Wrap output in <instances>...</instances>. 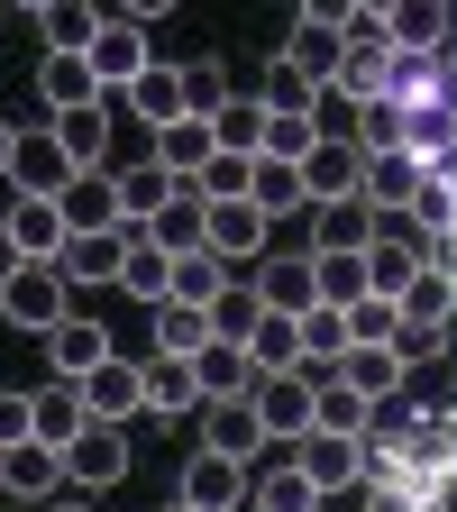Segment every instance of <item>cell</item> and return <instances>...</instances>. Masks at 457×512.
<instances>
[{"label":"cell","instance_id":"obj_1","mask_svg":"<svg viewBox=\"0 0 457 512\" xmlns=\"http://www.w3.org/2000/svg\"><path fill=\"white\" fill-rule=\"evenodd\" d=\"M256 421H266L275 448H302L320 430V366H293V375H256Z\"/></svg>","mask_w":457,"mask_h":512},{"label":"cell","instance_id":"obj_2","mask_svg":"<svg viewBox=\"0 0 457 512\" xmlns=\"http://www.w3.org/2000/svg\"><path fill=\"white\" fill-rule=\"evenodd\" d=\"M394 74H403V46L384 37L375 19H357V28H348V55H339V83H330V92L366 110V101H384V92H394Z\"/></svg>","mask_w":457,"mask_h":512},{"label":"cell","instance_id":"obj_3","mask_svg":"<svg viewBox=\"0 0 457 512\" xmlns=\"http://www.w3.org/2000/svg\"><path fill=\"white\" fill-rule=\"evenodd\" d=\"M64 311H83L74 284H64V266H37V256H28V266L0 284V320H10V330H37V339H46Z\"/></svg>","mask_w":457,"mask_h":512},{"label":"cell","instance_id":"obj_4","mask_svg":"<svg viewBox=\"0 0 457 512\" xmlns=\"http://www.w3.org/2000/svg\"><path fill=\"white\" fill-rule=\"evenodd\" d=\"M174 494H183L192 512H238V503L256 494V467H247V458H220V448H183Z\"/></svg>","mask_w":457,"mask_h":512},{"label":"cell","instance_id":"obj_5","mask_svg":"<svg viewBox=\"0 0 457 512\" xmlns=\"http://www.w3.org/2000/svg\"><path fill=\"white\" fill-rule=\"evenodd\" d=\"M74 156H64V138H55V119H37V128H19V165H10V183L28 192V202H64L74 192Z\"/></svg>","mask_w":457,"mask_h":512},{"label":"cell","instance_id":"obj_6","mask_svg":"<svg viewBox=\"0 0 457 512\" xmlns=\"http://www.w3.org/2000/svg\"><path fill=\"white\" fill-rule=\"evenodd\" d=\"M302 192H311V211L366 202V147H357V138H320V147L302 156Z\"/></svg>","mask_w":457,"mask_h":512},{"label":"cell","instance_id":"obj_7","mask_svg":"<svg viewBox=\"0 0 457 512\" xmlns=\"http://www.w3.org/2000/svg\"><path fill=\"white\" fill-rule=\"evenodd\" d=\"M64 485H74V476H64V448H46V439H28V448H0V494H10V503L46 512Z\"/></svg>","mask_w":457,"mask_h":512},{"label":"cell","instance_id":"obj_8","mask_svg":"<svg viewBox=\"0 0 457 512\" xmlns=\"http://www.w3.org/2000/svg\"><path fill=\"white\" fill-rule=\"evenodd\" d=\"M183 192H192V183H183L174 165L138 156V165H119V220H128V229H156V220L183 202Z\"/></svg>","mask_w":457,"mask_h":512},{"label":"cell","instance_id":"obj_9","mask_svg":"<svg viewBox=\"0 0 457 512\" xmlns=\"http://www.w3.org/2000/svg\"><path fill=\"white\" fill-rule=\"evenodd\" d=\"M119 256H128V229H74L55 266L74 293H119Z\"/></svg>","mask_w":457,"mask_h":512},{"label":"cell","instance_id":"obj_10","mask_svg":"<svg viewBox=\"0 0 457 512\" xmlns=\"http://www.w3.org/2000/svg\"><path fill=\"white\" fill-rule=\"evenodd\" d=\"M293 467H302V476H311L320 494H348V485H366V467H375V458H366V439H339V430H311V439L293 448Z\"/></svg>","mask_w":457,"mask_h":512},{"label":"cell","instance_id":"obj_11","mask_svg":"<svg viewBox=\"0 0 457 512\" xmlns=\"http://www.w3.org/2000/svg\"><path fill=\"white\" fill-rule=\"evenodd\" d=\"M110 357H119V348H110V330H101L92 311H64L55 330H46V366H55L64 384H83V375H92V366H110Z\"/></svg>","mask_w":457,"mask_h":512},{"label":"cell","instance_id":"obj_12","mask_svg":"<svg viewBox=\"0 0 457 512\" xmlns=\"http://www.w3.org/2000/svg\"><path fill=\"white\" fill-rule=\"evenodd\" d=\"M101 74H92V55H37V110L64 119V110H101Z\"/></svg>","mask_w":457,"mask_h":512},{"label":"cell","instance_id":"obj_13","mask_svg":"<svg viewBox=\"0 0 457 512\" xmlns=\"http://www.w3.org/2000/svg\"><path fill=\"white\" fill-rule=\"evenodd\" d=\"M421 183H430V165H421L412 147H394V156H366V211H375V220H403V211L421 202Z\"/></svg>","mask_w":457,"mask_h":512},{"label":"cell","instance_id":"obj_14","mask_svg":"<svg viewBox=\"0 0 457 512\" xmlns=\"http://www.w3.org/2000/svg\"><path fill=\"white\" fill-rule=\"evenodd\" d=\"M83 412H92V421H110V430H119L128 412H147V366H138V357L92 366V375H83Z\"/></svg>","mask_w":457,"mask_h":512},{"label":"cell","instance_id":"obj_15","mask_svg":"<svg viewBox=\"0 0 457 512\" xmlns=\"http://www.w3.org/2000/svg\"><path fill=\"white\" fill-rule=\"evenodd\" d=\"M110 28V0H55V10H37V55H92Z\"/></svg>","mask_w":457,"mask_h":512},{"label":"cell","instance_id":"obj_16","mask_svg":"<svg viewBox=\"0 0 457 512\" xmlns=\"http://www.w3.org/2000/svg\"><path fill=\"white\" fill-rule=\"evenodd\" d=\"M266 211L256 202H211V220H202V247H220L229 266H266Z\"/></svg>","mask_w":457,"mask_h":512},{"label":"cell","instance_id":"obj_17","mask_svg":"<svg viewBox=\"0 0 457 512\" xmlns=\"http://www.w3.org/2000/svg\"><path fill=\"white\" fill-rule=\"evenodd\" d=\"M64 476H74L83 494H110V485L128 476V439H119L110 421H92V430H83L74 448H64Z\"/></svg>","mask_w":457,"mask_h":512},{"label":"cell","instance_id":"obj_18","mask_svg":"<svg viewBox=\"0 0 457 512\" xmlns=\"http://www.w3.org/2000/svg\"><path fill=\"white\" fill-rule=\"evenodd\" d=\"M202 448H220V458H256V448H275V439H266V421H256L247 394H220V403H202Z\"/></svg>","mask_w":457,"mask_h":512},{"label":"cell","instance_id":"obj_19","mask_svg":"<svg viewBox=\"0 0 457 512\" xmlns=\"http://www.w3.org/2000/svg\"><path fill=\"white\" fill-rule=\"evenodd\" d=\"M147 64H156V46H147V28H138V19H110V28H101V46H92L101 92H128V83L147 74Z\"/></svg>","mask_w":457,"mask_h":512},{"label":"cell","instance_id":"obj_20","mask_svg":"<svg viewBox=\"0 0 457 512\" xmlns=\"http://www.w3.org/2000/svg\"><path fill=\"white\" fill-rule=\"evenodd\" d=\"M119 293H128V302H147V311H156V302H174V256H165L147 229H128V256H119Z\"/></svg>","mask_w":457,"mask_h":512},{"label":"cell","instance_id":"obj_21","mask_svg":"<svg viewBox=\"0 0 457 512\" xmlns=\"http://www.w3.org/2000/svg\"><path fill=\"white\" fill-rule=\"evenodd\" d=\"M211 394H202V366L192 357H147V412L156 421H183V412H202Z\"/></svg>","mask_w":457,"mask_h":512},{"label":"cell","instance_id":"obj_22","mask_svg":"<svg viewBox=\"0 0 457 512\" xmlns=\"http://www.w3.org/2000/svg\"><path fill=\"white\" fill-rule=\"evenodd\" d=\"M384 37H394L403 55H439L457 37V10L448 0H394V19H384Z\"/></svg>","mask_w":457,"mask_h":512},{"label":"cell","instance_id":"obj_23","mask_svg":"<svg viewBox=\"0 0 457 512\" xmlns=\"http://www.w3.org/2000/svg\"><path fill=\"white\" fill-rule=\"evenodd\" d=\"M247 366H256V375H293V366H311V348H302V311H266V320H256Z\"/></svg>","mask_w":457,"mask_h":512},{"label":"cell","instance_id":"obj_24","mask_svg":"<svg viewBox=\"0 0 457 512\" xmlns=\"http://www.w3.org/2000/svg\"><path fill=\"white\" fill-rule=\"evenodd\" d=\"M0 229H10V238L37 256V266H55V256H64V238H74V229H64V202H28V192L10 202V220H0Z\"/></svg>","mask_w":457,"mask_h":512},{"label":"cell","instance_id":"obj_25","mask_svg":"<svg viewBox=\"0 0 457 512\" xmlns=\"http://www.w3.org/2000/svg\"><path fill=\"white\" fill-rule=\"evenodd\" d=\"M256 293H266V311H311L320 302V266L311 256H266V266H256Z\"/></svg>","mask_w":457,"mask_h":512},{"label":"cell","instance_id":"obj_26","mask_svg":"<svg viewBox=\"0 0 457 512\" xmlns=\"http://www.w3.org/2000/svg\"><path fill=\"white\" fill-rule=\"evenodd\" d=\"M119 101H128V110H138L147 128H174V119H192V110H183V64H147V74H138V83H128Z\"/></svg>","mask_w":457,"mask_h":512},{"label":"cell","instance_id":"obj_27","mask_svg":"<svg viewBox=\"0 0 457 512\" xmlns=\"http://www.w3.org/2000/svg\"><path fill=\"white\" fill-rule=\"evenodd\" d=\"M211 339V302H156V357H202Z\"/></svg>","mask_w":457,"mask_h":512},{"label":"cell","instance_id":"obj_28","mask_svg":"<svg viewBox=\"0 0 457 512\" xmlns=\"http://www.w3.org/2000/svg\"><path fill=\"white\" fill-rule=\"evenodd\" d=\"M83 430H92L83 384H64V375H55V384H37V439H46V448H74Z\"/></svg>","mask_w":457,"mask_h":512},{"label":"cell","instance_id":"obj_29","mask_svg":"<svg viewBox=\"0 0 457 512\" xmlns=\"http://www.w3.org/2000/svg\"><path fill=\"white\" fill-rule=\"evenodd\" d=\"M211 156H220V128H211V119H174V128H156V165H174L183 183L202 174Z\"/></svg>","mask_w":457,"mask_h":512},{"label":"cell","instance_id":"obj_30","mask_svg":"<svg viewBox=\"0 0 457 512\" xmlns=\"http://www.w3.org/2000/svg\"><path fill=\"white\" fill-rule=\"evenodd\" d=\"M229 284H238V266H229L220 247H183L174 256V302H220Z\"/></svg>","mask_w":457,"mask_h":512},{"label":"cell","instance_id":"obj_31","mask_svg":"<svg viewBox=\"0 0 457 512\" xmlns=\"http://www.w3.org/2000/svg\"><path fill=\"white\" fill-rule=\"evenodd\" d=\"M55 138H64V156H74L83 174H119V165H110V110H64Z\"/></svg>","mask_w":457,"mask_h":512},{"label":"cell","instance_id":"obj_32","mask_svg":"<svg viewBox=\"0 0 457 512\" xmlns=\"http://www.w3.org/2000/svg\"><path fill=\"white\" fill-rule=\"evenodd\" d=\"M64 229H128L119 220V174H74V192H64Z\"/></svg>","mask_w":457,"mask_h":512},{"label":"cell","instance_id":"obj_33","mask_svg":"<svg viewBox=\"0 0 457 512\" xmlns=\"http://www.w3.org/2000/svg\"><path fill=\"white\" fill-rule=\"evenodd\" d=\"M384 229H375V211L366 202H330V211H320V247L311 256H366Z\"/></svg>","mask_w":457,"mask_h":512},{"label":"cell","instance_id":"obj_34","mask_svg":"<svg viewBox=\"0 0 457 512\" xmlns=\"http://www.w3.org/2000/svg\"><path fill=\"white\" fill-rule=\"evenodd\" d=\"M320 430H339V439H366L375 430V403L357 394L348 375H330V366H320Z\"/></svg>","mask_w":457,"mask_h":512},{"label":"cell","instance_id":"obj_35","mask_svg":"<svg viewBox=\"0 0 457 512\" xmlns=\"http://www.w3.org/2000/svg\"><path fill=\"white\" fill-rule=\"evenodd\" d=\"M330 375H348V384H357V394H366V403H394V384H403L412 366H403L394 348H348V357H339Z\"/></svg>","mask_w":457,"mask_h":512},{"label":"cell","instance_id":"obj_36","mask_svg":"<svg viewBox=\"0 0 457 512\" xmlns=\"http://www.w3.org/2000/svg\"><path fill=\"white\" fill-rule=\"evenodd\" d=\"M247 503H256V512H320L330 494H320V485L284 458V467H266V476H256V494H247Z\"/></svg>","mask_w":457,"mask_h":512},{"label":"cell","instance_id":"obj_37","mask_svg":"<svg viewBox=\"0 0 457 512\" xmlns=\"http://www.w3.org/2000/svg\"><path fill=\"white\" fill-rule=\"evenodd\" d=\"M256 101H266V110H320V101H330V83H311L293 55H275L266 83H256Z\"/></svg>","mask_w":457,"mask_h":512},{"label":"cell","instance_id":"obj_38","mask_svg":"<svg viewBox=\"0 0 457 512\" xmlns=\"http://www.w3.org/2000/svg\"><path fill=\"white\" fill-rule=\"evenodd\" d=\"M211 128H220V156H256V147H266V101H256V92H229V110Z\"/></svg>","mask_w":457,"mask_h":512},{"label":"cell","instance_id":"obj_39","mask_svg":"<svg viewBox=\"0 0 457 512\" xmlns=\"http://www.w3.org/2000/svg\"><path fill=\"white\" fill-rule=\"evenodd\" d=\"M320 147V110H266V147L256 156H284V165H302Z\"/></svg>","mask_w":457,"mask_h":512},{"label":"cell","instance_id":"obj_40","mask_svg":"<svg viewBox=\"0 0 457 512\" xmlns=\"http://www.w3.org/2000/svg\"><path fill=\"white\" fill-rule=\"evenodd\" d=\"M192 366H202V394H211V403H220V394H256V366H247V348H229V339H211Z\"/></svg>","mask_w":457,"mask_h":512},{"label":"cell","instance_id":"obj_41","mask_svg":"<svg viewBox=\"0 0 457 512\" xmlns=\"http://www.w3.org/2000/svg\"><path fill=\"white\" fill-rule=\"evenodd\" d=\"M366 512H430V485L412 467H366Z\"/></svg>","mask_w":457,"mask_h":512},{"label":"cell","instance_id":"obj_42","mask_svg":"<svg viewBox=\"0 0 457 512\" xmlns=\"http://www.w3.org/2000/svg\"><path fill=\"white\" fill-rule=\"evenodd\" d=\"M311 192H302V165H284V156H256V211L266 220H284V211H302Z\"/></svg>","mask_w":457,"mask_h":512},{"label":"cell","instance_id":"obj_43","mask_svg":"<svg viewBox=\"0 0 457 512\" xmlns=\"http://www.w3.org/2000/svg\"><path fill=\"white\" fill-rule=\"evenodd\" d=\"M302 348H311V366H339V357L357 348V339H348V311H339V302H311V311H302Z\"/></svg>","mask_w":457,"mask_h":512},{"label":"cell","instance_id":"obj_44","mask_svg":"<svg viewBox=\"0 0 457 512\" xmlns=\"http://www.w3.org/2000/svg\"><path fill=\"white\" fill-rule=\"evenodd\" d=\"M284 55L302 64V74H311V83H339V55H348V37H339V28H311V19H302Z\"/></svg>","mask_w":457,"mask_h":512},{"label":"cell","instance_id":"obj_45","mask_svg":"<svg viewBox=\"0 0 457 512\" xmlns=\"http://www.w3.org/2000/svg\"><path fill=\"white\" fill-rule=\"evenodd\" d=\"M192 192H202V202H256V156H211L192 174Z\"/></svg>","mask_w":457,"mask_h":512},{"label":"cell","instance_id":"obj_46","mask_svg":"<svg viewBox=\"0 0 457 512\" xmlns=\"http://www.w3.org/2000/svg\"><path fill=\"white\" fill-rule=\"evenodd\" d=\"M256 320H266V293H256V284H229V293L211 302V330H220L229 348H247V339H256Z\"/></svg>","mask_w":457,"mask_h":512},{"label":"cell","instance_id":"obj_47","mask_svg":"<svg viewBox=\"0 0 457 512\" xmlns=\"http://www.w3.org/2000/svg\"><path fill=\"white\" fill-rule=\"evenodd\" d=\"M183 110H192V119H220V110H229V74H220V55H192V64H183Z\"/></svg>","mask_w":457,"mask_h":512},{"label":"cell","instance_id":"obj_48","mask_svg":"<svg viewBox=\"0 0 457 512\" xmlns=\"http://www.w3.org/2000/svg\"><path fill=\"white\" fill-rule=\"evenodd\" d=\"M348 339H357V348H394V339H403V302H384V293L348 302Z\"/></svg>","mask_w":457,"mask_h":512},{"label":"cell","instance_id":"obj_49","mask_svg":"<svg viewBox=\"0 0 457 512\" xmlns=\"http://www.w3.org/2000/svg\"><path fill=\"white\" fill-rule=\"evenodd\" d=\"M311 266H320V302H366L375 293V275H366V256H311Z\"/></svg>","mask_w":457,"mask_h":512},{"label":"cell","instance_id":"obj_50","mask_svg":"<svg viewBox=\"0 0 457 512\" xmlns=\"http://www.w3.org/2000/svg\"><path fill=\"white\" fill-rule=\"evenodd\" d=\"M202 220H211V202H202V192H183V202H174V211H165L147 238H156L165 256H183V247H202Z\"/></svg>","mask_w":457,"mask_h":512},{"label":"cell","instance_id":"obj_51","mask_svg":"<svg viewBox=\"0 0 457 512\" xmlns=\"http://www.w3.org/2000/svg\"><path fill=\"white\" fill-rule=\"evenodd\" d=\"M357 147H366V156H394V147H403V101H394V92L357 110Z\"/></svg>","mask_w":457,"mask_h":512},{"label":"cell","instance_id":"obj_52","mask_svg":"<svg viewBox=\"0 0 457 512\" xmlns=\"http://www.w3.org/2000/svg\"><path fill=\"white\" fill-rule=\"evenodd\" d=\"M439 348H448V320H403V339H394V357H403V366H430Z\"/></svg>","mask_w":457,"mask_h":512},{"label":"cell","instance_id":"obj_53","mask_svg":"<svg viewBox=\"0 0 457 512\" xmlns=\"http://www.w3.org/2000/svg\"><path fill=\"white\" fill-rule=\"evenodd\" d=\"M37 439V394H0V448H28Z\"/></svg>","mask_w":457,"mask_h":512},{"label":"cell","instance_id":"obj_54","mask_svg":"<svg viewBox=\"0 0 457 512\" xmlns=\"http://www.w3.org/2000/svg\"><path fill=\"white\" fill-rule=\"evenodd\" d=\"M293 10H302L311 28H339V37H348V28L366 19V10H357V0H293Z\"/></svg>","mask_w":457,"mask_h":512},{"label":"cell","instance_id":"obj_55","mask_svg":"<svg viewBox=\"0 0 457 512\" xmlns=\"http://www.w3.org/2000/svg\"><path fill=\"white\" fill-rule=\"evenodd\" d=\"M165 10H174V0H110V19H138V28H156Z\"/></svg>","mask_w":457,"mask_h":512},{"label":"cell","instance_id":"obj_56","mask_svg":"<svg viewBox=\"0 0 457 512\" xmlns=\"http://www.w3.org/2000/svg\"><path fill=\"white\" fill-rule=\"evenodd\" d=\"M430 512H457V467H439V476H430Z\"/></svg>","mask_w":457,"mask_h":512},{"label":"cell","instance_id":"obj_57","mask_svg":"<svg viewBox=\"0 0 457 512\" xmlns=\"http://www.w3.org/2000/svg\"><path fill=\"white\" fill-rule=\"evenodd\" d=\"M19 266H28V247H19V238H10V229H0V284H10V275H19Z\"/></svg>","mask_w":457,"mask_h":512},{"label":"cell","instance_id":"obj_58","mask_svg":"<svg viewBox=\"0 0 457 512\" xmlns=\"http://www.w3.org/2000/svg\"><path fill=\"white\" fill-rule=\"evenodd\" d=\"M19 165V119H0V174Z\"/></svg>","mask_w":457,"mask_h":512},{"label":"cell","instance_id":"obj_59","mask_svg":"<svg viewBox=\"0 0 457 512\" xmlns=\"http://www.w3.org/2000/svg\"><path fill=\"white\" fill-rule=\"evenodd\" d=\"M357 10H366V19H375V28H384V19H394V0H357Z\"/></svg>","mask_w":457,"mask_h":512},{"label":"cell","instance_id":"obj_60","mask_svg":"<svg viewBox=\"0 0 457 512\" xmlns=\"http://www.w3.org/2000/svg\"><path fill=\"white\" fill-rule=\"evenodd\" d=\"M10 10H55V0H10Z\"/></svg>","mask_w":457,"mask_h":512},{"label":"cell","instance_id":"obj_61","mask_svg":"<svg viewBox=\"0 0 457 512\" xmlns=\"http://www.w3.org/2000/svg\"><path fill=\"white\" fill-rule=\"evenodd\" d=\"M46 512H92V503H46Z\"/></svg>","mask_w":457,"mask_h":512},{"label":"cell","instance_id":"obj_62","mask_svg":"<svg viewBox=\"0 0 457 512\" xmlns=\"http://www.w3.org/2000/svg\"><path fill=\"white\" fill-rule=\"evenodd\" d=\"M165 512H192V503H183V494H174V503H165Z\"/></svg>","mask_w":457,"mask_h":512},{"label":"cell","instance_id":"obj_63","mask_svg":"<svg viewBox=\"0 0 457 512\" xmlns=\"http://www.w3.org/2000/svg\"><path fill=\"white\" fill-rule=\"evenodd\" d=\"M0 28H10V0H0Z\"/></svg>","mask_w":457,"mask_h":512},{"label":"cell","instance_id":"obj_64","mask_svg":"<svg viewBox=\"0 0 457 512\" xmlns=\"http://www.w3.org/2000/svg\"><path fill=\"white\" fill-rule=\"evenodd\" d=\"M10 512H28V503H10Z\"/></svg>","mask_w":457,"mask_h":512}]
</instances>
